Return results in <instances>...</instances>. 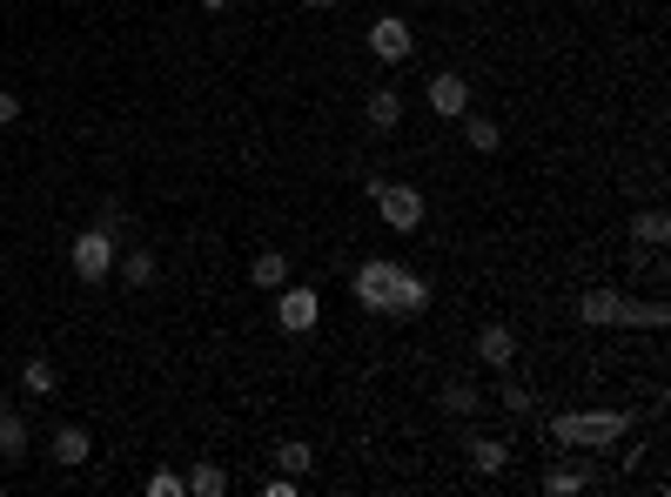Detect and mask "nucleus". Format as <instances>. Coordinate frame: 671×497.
Returning <instances> with one entry per match:
<instances>
[{"label":"nucleus","mask_w":671,"mask_h":497,"mask_svg":"<svg viewBox=\"0 0 671 497\" xmlns=\"http://www.w3.org/2000/svg\"><path fill=\"white\" fill-rule=\"evenodd\" d=\"M430 303H437L430 276H416V269H403V289H396V316H424Z\"/></svg>","instance_id":"17"},{"label":"nucleus","mask_w":671,"mask_h":497,"mask_svg":"<svg viewBox=\"0 0 671 497\" xmlns=\"http://www.w3.org/2000/svg\"><path fill=\"white\" fill-rule=\"evenodd\" d=\"M437 403L450 410V417H477V410H483V390H477L470 377H450V383L437 390Z\"/></svg>","instance_id":"14"},{"label":"nucleus","mask_w":671,"mask_h":497,"mask_svg":"<svg viewBox=\"0 0 671 497\" xmlns=\"http://www.w3.org/2000/svg\"><path fill=\"white\" fill-rule=\"evenodd\" d=\"M47 457L61 464V470H81L95 457V437H88V424H61L54 437H47Z\"/></svg>","instance_id":"8"},{"label":"nucleus","mask_w":671,"mask_h":497,"mask_svg":"<svg viewBox=\"0 0 671 497\" xmlns=\"http://www.w3.org/2000/svg\"><path fill=\"white\" fill-rule=\"evenodd\" d=\"M28 451H34V431H28L21 410L8 403V410H0V464H21Z\"/></svg>","instance_id":"12"},{"label":"nucleus","mask_w":671,"mask_h":497,"mask_svg":"<svg viewBox=\"0 0 671 497\" xmlns=\"http://www.w3.org/2000/svg\"><path fill=\"white\" fill-rule=\"evenodd\" d=\"M396 289H403V263H390V256H370V263L350 276V296H356L370 316H396Z\"/></svg>","instance_id":"3"},{"label":"nucleus","mask_w":671,"mask_h":497,"mask_svg":"<svg viewBox=\"0 0 671 497\" xmlns=\"http://www.w3.org/2000/svg\"><path fill=\"white\" fill-rule=\"evenodd\" d=\"M276 470H289V477H309V470H316V451H309L302 437H283V444H276Z\"/></svg>","instance_id":"21"},{"label":"nucleus","mask_w":671,"mask_h":497,"mask_svg":"<svg viewBox=\"0 0 671 497\" xmlns=\"http://www.w3.org/2000/svg\"><path fill=\"white\" fill-rule=\"evenodd\" d=\"M182 490H189L182 470H155V477H148V497H182Z\"/></svg>","instance_id":"26"},{"label":"nucleus","mask_w":671,"mask_h":497,"mask_svg":"<svg viewBox=\"0 0 671 497\" xmlns=\"http://www.w3.org/2000/svg\"><path fill=\"white\" fill-rule=\"evenodd\" d=\"M115 256H121V235H115L108 222H95V229H81V235L67 242V263H74V276L88 283V289H102V283L115 276Z\"/></svg>","instance_id":"2"},{"label":"nucleus","mask_w":671,"mask_h":497,"mask_svg":"<svg viewBox=\"0 0 671 497\" xmlns=\"http://www.w3.org/2000/svg\"><path fill=\"white\" fill-rule=\"evenodd\" d=\"M370 195H376V215H383V229H396V235H409L416 222H424V189L416 182H370Z\"/></svg>","instance_id":"4"},{"label":"nucleus","mask_w":671,"mask_h":497,"mask_svg":"<svg viewBox=\"0 0 671 497\" xmlns=\"http://www.w3.org/2000/svg\"><path fill=\"white\" fill-rule=\"evenodd\" d=\"M457 121H464V141H470L477 155H497V148H503V128H497L490 115H470V108H464Z\"/></svg>","instance_id":"19"},{"label":"nucleus","mask_w":671,"mask_h":497,"mask_svg":"<svg viewBox=\"0 0 671 497\" xmlns=\"http://www.w3.org/2000/svg\"><path fill=\"white\" fill-rule=\"evenodd\" d=\"M248 283H256V289H283V283H289V256H283V248H256Z\"/></svg>","instance_id":"16"},{"label":"nucleus","mask_w":671,"mask_h":497,"mask_svg":"<svg viewBox=\"0 0 671 497\" xmlns=\"http://www.w3.org/2000/svg\"><path fill=\"white\" fill-rule=\"evenodd\" d=\"M363 47H370L383 67H396V61H409V54H416V28H409L403 14H376V21L363 28Z\"/></svg>","instance_id":"5"},{"label":"nucleus","mask_w":671,"mask_h":497,"mask_svg":"<svg viewBox=\"0 0 671 497\" xmlns=\"http://www.w3.org/2000/svg\"><path fill=\"white\" fill-rule=\"evenodd\" d=\"M182 484H189V490H195V497H222V490H228V470H222V464H209V457H202V464H195V470H189V477H182Z\"/></svg>","instance_id":"22"},{"label":"nucleus","mask_w":671,"mask_h":497,"mask_svg":"<svg viewBox=\"0 0 671 497\" xmlns=\"http://www.w3.org/2000/svg\"><path fill=\"white\" fill-rule=\"evenodd\" d=\"M592 484H598V470L584 464V457H577V464H557V470H544V490H551V497H571V490H592Z\"/></svg>","instance_id":"15"},{"label":"nucleus","mask_w":671,"mask_h":497,"mask_svg":"<svg viewBox=\"0 0 671 497\" xmlns=\"http://www.w3.org/2000/svg\"><path fill=\"white\" fill-rule=\"evenodd\" d=\"M115 276H121L128 289H148V283H155V248H148V242L121 248V256H115Z\"/></svg>","instance_id":"13"},{"label":"nucleus","mask_w":671,"mask_h":497,"mask_svg":"<svg viewBox=\"0 0 671 497\" xmlns=\"http://www.w3.org/2000/svg\"><path fill=\"white\" fill-rule=\"evenodd\" d=\"M470 108V74H430V115L457 121Z\"/></svg>","instance_id":"10"},{"label":"nucleus","mask_w":671,"mask_h":497,"mask_svg":"<svg viewBox=\"0 0 671 497\" xmlns=\"http://www.w3.org/2000/svg\"><path fill=\"white\" fill-rule=\"evenodd\" d=\"M577 322L625 329V322H631V296H625V289H577Z\"/></svg>","instance_id":"6"},{"label":"nucleus","mask_w":671,"mask_h":497,"mask_svg":"<svg viewBox=\"0 0 671 497\" xmlns=\"http://www.w3.org/2000/svg\"><path fill=\"white\" fill-rule=\"evenodd\" d=\"M631 242L664 248V242H671V215H664V209H638V215H631Z\"/></svg>","instance_id":"20"},{"label":"nucleus","mask_w":671,"mask_h":497,"mask_svg":"<svg viewBox=\"0 0 671 497\" xmlns=\"http://www.w3.org/2000/svg\"><path fill=\"white\" fill-rule=\"evenodd\" d=\"M477 357H483L490 370H511V363H518V337H511V322H483V329H477Z\"/></svg>","instance_id":"11"},{"label":"nucleus","mask_w":671,"mask_h":497,"mask_svg":"<svg viewBox=\"0 0 671 497\" xmlns=\"http://www.w3.org/2000/svg\"><path fill=\"white\" fill-rule=\"evenodd\" d=\"M14 121H21V95L0 88V128H14Z\"/></svg>","instance_id":"28"},{"label":"nucleus","mask_w":671,"mask_h":497,"mask_svg":"<svg viewBox=\"0 0 671 497\" xmlns=\"http://www.w3.org/2000/svg\"><path fill=\"white\" fill-rule=\"evenodd\" d=\"M625 437H631V410H571L551 424V444L564 451H611Z\"/></svg>","instance_id":"1"},{"label":"nucleus","mask_w":671,"mask_h":497,"mask_svg":"<svg viewBox=\"0 0 671 497\" xmlns=\"http://www.w3.org/2000/svg\"><path fill=\"white\" fill-rule=\"evenodd\" d=\"M497 403L511 410V417H524V410H531V390H524V383H518L511 370H503V383H497Z\"/></svg>","instance_id":"24"},{"label":"nucleus","mask_w":671,"mask_h":497,"mask_svg":"<svg viewBox=\"0 0 671 497\" xmlns=\"http://www.w3.org/2000/svg\"><path fill=\"white\" fill-rule=\"evenodd\" d=\"M470 464H477L483 477L511 470V437H470Z\"/></svg>","instance_id":"18"},{"label":"nucleus","mask_w":671,"mask_h":497,"mask_svg":"<svg viewBox=\"0 0 671 497\" xmlns=\"http://www.w3.org/2000/svg\"><path fill=\"white\" fill-rule=\"evenodd\" d=\"M21 390H28V396H54V363H47V357H28V363H21Z\"/></svg>","instance_id":"23"},{"label":"nucleus","mask_w":671,"mask_h":497,"mask_svg":"<svg viewBox=\"0 0 671 497\" xmlns=\"http://www.w3.org/2000/svg\"><path fill=\"white\" fill-rule=\"evenodd\" d=\"M202 8H209V14H228V8H235V0H202Z\"/></svg>","instance_id":"29"},{"label":"nucleus","mask_w":671,"mask_h":497,"mask_svg":"<svg viewBox=\"0 0 671 497\" xmlns=\"http://www.w3.org/2000/svg\"><path fill=\"white\" fill-rule=\"evenodd\" d=\"M363 121H370V135H396L403 128V88H370V102H363Z\"/></svg>","instance_id":"9"},{"label":"nucleus","mask_w":671,"mask_h":497,"mask_svg":"<svg viewBox=\"0 0 671 497\" xmlns=\"http://www.w3.org/2000/svg\"><path fill=\"white\" fill-rule=\"evenodd\" d=\"M276 322L289 329V337H309V329L322 322V296H316V289H289V283H283V289H276Z\"/></svg>","instance_id":"7"},{"label":"nucleus","mask_w":671,"mask_h":497,"mask_svg":"<svg viewBox=\"0 0 671 497\" xmlns=\"http://www.w3.org/2000/svg\"><path fill=\"white\" fill-rule=\"evenodd\" d=\"M302 8H309V14H329V8H336V0H302Z\"/></svg>","instance_id":"30"},{"label":"nucleus","mask_w":671,"mask_h":497,"mask_svg":"<svg viewBox=\"0 0 671 497\" xmlns=\"http://www.w3.org/2000/svg\"><path fill=\"white\" fill-rule=\"evenodd\" d=\"M302 490V477H289V470H276L269 484H263V497H296Z\"/></svg>","instance_id":"27"},{"label":"nucleus","mask_w":671,"mask_h":497,"mask_svg":"<svg viewBox=\"0 0 671 497\" xmlns=\"http://www.w3.org/2000/svg\"><path fill=\"white\" fill-rule=\"evenodd\" d=\"M664 322H671L664 303H631V322H625V329H664Z\"/></svg>","instance_id":"25"}]
</instances>
